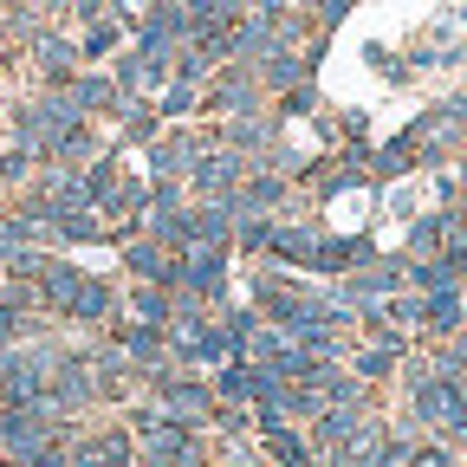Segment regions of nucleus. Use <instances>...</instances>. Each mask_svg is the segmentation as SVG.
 Masks as SVG:
<instances>
[{
    "mask_svg": "<svg viewBox=\"0 0 467 467\" xmlns=\"http://www.w3.org/2000/svg\"><path fill=\"white\" fill-rule=\"evenodd\" d=\"M241 299L273 325V331H306V318H312V299H318V279H306V273H279V266H247V292Z\"/></svg>",
    "mask_w": 467,
    "mask_h": 467,
    "instance_id": "obj_1",
    "label": "nucleus"
},
{
    "mask_svg": "<svg viewBox=\"0 0 467 467\" xmlns=\"http://www.w3.org/2000/svg\"><path fill=\"white\" fill-rule=\"evenodd\" d=\"M20 72H26V91H66V85L85 72L72 26H39V33L20 46Z\"/></svg>",
    "mask_w": 467,
    "mask_h": 467,
    "instance_id": "obj_2",
    "label": "nucleus"
},
{
    "mask_svg": "<svg viewBox=\"0 0 467 467\" xmlns=\"http://www.w3.org/2000/svg\"><path fill=\"white\" fill-rule=\"evenodd\" d=\"M214 124H162V137L143 150L150 182H189V169L202 162V150H214Z\"/></svg>",
    "mask_w": 467,
    "mask_h": 467,
    "instance_id": "obj_3",
    "label": "nucleus"
},
{
    "mask_svg": "<svg viewBox=\"0 0 467 467\" xmlns=\"http://www.w3.org/2000/svg\"><path fill=\"white\" fill-rule=\"evenodd\" d=\"M150 402L162 409L169 422L195 429V435H208V429H214V409H221V396H214V383H208L202 370H175L169 383H156V389H150Z\"/></svg>",
    "mask_w": 467,
    "mask_h": 467,
    "instance_id": "obj_4",
    "label": "nucleus"
},
{
    "mask_svg": "<svg viewBox=\"0 0 467 467\" xmlns=\"http://www.w3.org/2000/svg\"><path fill=\"white\" fill-rule=\"evenodd\" d=\"M117 318H124V279H117V266L110 273H85V285H78V299H72V312L58 318L66 331H78V337H104Z\"/></svg>",
    "mask_w": 467,
    "mask_h": 467,
    "instance_id": "obj_5",
    "label": "nucleus"
},
{
    "mask_svg": "<svg viewBox=\"0 0 467 467\" xmlns=\"http://www.w3.org/2000/svg\"><path fill=\"white\" fill-rule=\"evenodd\" d=\"M409 358H416V337H402V331H377V337H358V344H350L344 370H350V377H364L370 389H383V396H389Z\"/></svg>",
    "mask_w": 467,
    "mask_h": 467,
    "instance_id": "obj_6",
    "label": "nucleus"
},
{
    "mask_svg": "<svg viewBox=\"0 0 467 467\" xmlns=\"http://www.w3.org/2000/svg\"><path fill=\"white\" fill-rule=\"evenodd\" d=\"M66 467H137V435L117 422V416H91V422L72 435Z\"/></svg>",
    "mask_w": 467,
    "mask_h": 467,
    "instance_id": "obj_7",
    "label": "nucleus"
},
{
    "mask_svg": "<svg viewBox=\"0 0 467 467\" xmlns=\"http://www.w3.org/2000/svg\"><path fill=\"white\" fill-rule=\"evenodd\" d=\"M247 110H266V91L247 66H221L202 85V124H227V117H247Z\"/></svg>",
    "mask_w": 467,
    "mask_h": 467,
    "instance_id": "obj_8",
    "label": "nucleus"
},
{
    "mask_svg": "<svg viewBox=\"0 0 467 467\" xmlns=\"http://www.w3.org/2000/svg\"><path fill=\"white\" fill-rule=\"evenodd\" d=\"M247 169H254L247 156H234L227 143H214V150H202V162L189 169V182H182V189H189V202H227L234 189L247 182Z\"/></svg>",
    "mask_w": 467,
    "mask_h": 467,
    "instance_id": "obj_9",
    "label": "nucleus"
},
{
    "mask_svg": "<svg viewBox=\"0 0 467 467\" xmlns=\"http://www.w3.org/2000/svg\"><path fill=\"white\" fill-rule=\"evenodd\" d=\"M137 467H208V435L162 422L150 441H137Z\"/></svg>",
    "mask_w": 467,
    "mask_h": 467,
    "instance_id": "obj_10",
    "label": "nucleus"
},
{
    "mask_svg": "<svg viewBox=\"0 0 467 467\" xmlns=\"http://www.w3.org/2000/svg\"><path fill=\"white\" fill-rule=\"evenodd\" d=\"M85 273H91V266H85L78 254H46V266H39V279H33V285H39V312H46L52 325L72 312V299H78Z\"/></svg>",
    "mask_w": 467,
    "mask_h": 467,
    "instance_id": "obj_11",
    "label": "nucleus"
},
{
    "mask_svg": "<svg viewBox=\"0 0 467 467\" xmlns=\"http://www.w3.org/2000/svg\"><path fill=\"white\" fill-rule=\"evenodd\" d=\"M214 137H221L234 156L266 162V156L279 150V117H273V104H266V110H247V117H227V124H214Z\"/></svg>",
    "mask_w": 467,
    "mask_h": 467,
    "instance_id": "obj_12",
    "label": "nucleus"
},
{
    "mask_svg": "<svg viewBox=\"0 0 467 467\" xmlns=\"http://www.w3.org/2000/svg\"><path fill=\"white\" fill-rule=\"evenodd\" d=\"M117 279H137V285H169L175 292V254L162 241H150V234H137V241L117 247Z\"/></svg>",
    "mask_w": 467,
    "mask_h": 467,
    "instance_id": "obj_13",
    "label": "nucleus"
},
{
    "mask_svg": "<svg viewBox=\"0 0 467 467\" xmlns=\"http://www.w3.org/2000/svg\"><path fill=\"white\" fill-rule=\"evenodd\" d=\"M26 110H33V124H39V143L46 156L66 143L72 130H85V110L72 104V91H26Z\"/></svg>",
    "mask_w": 467,
    "mask_h": 467,
    "instance_id": "obj_14",
    "label": "nucleus"
},
{
    "mask_svg": "<svg viewBox=\"0 0 467 467\" xmlns=\"http://www.w3.org/2000/svg\"><path fill=\"white\" fill-rule=\"evenodd\" d=\"M247 72L260 78L266 104H279L285 91H299V85H312V78H318V66H312V58H299V52H279V46H266V52L254 58Z\"/></svg>",
    "mask_w": 467,
    "mask_h": 467,
    "instance_id": "obj_15",
    "label": "nucleus"
},
{
    "mask_svg": "<svg viewBox=\"0 0 467 467\" xmlns=\"http://www.w3.org/2000/svg\"><path fill=\"white\" fill-rule=\"evenodd\" d=\"M66 91H72V104L85 110V124H98V130H110L117 110H124V91H117V78H110L104 66H85Z\"/></svg>",
    "mask_w": 467,
    "mask_h": 467,
    "instance_id": "obj_16",
    "label": "nucleus"
},
{
    "mask_svg": "<svg viewBox=\"0 0 467 467\" xmlns=\"http://www.w3.org/2000/svg\"><path fill=\"white\" fill-rule=\"evenodd\" d=\"M52 247L58 254H85V247H110V227L98 208H58L52 214Z\"/></svg>",
    "mask_w": 467,
    "mask_h": 467,
    "instance_id": "obj_17",
    "label": "nucleus"
},
{
    "mask_svg": "<svg viewBox=\"0 0 467 467\" xmlns=\"http://www.w3.org/2000/svg\"><path fill=\"white\" fill-rule=\"evenodd\" d=\"M461 325H467V292H461V285L422 292V344H448Z\"/></svg>",
    "mask_w": 467,
    "mask_h": 467,
    "instance_id": "obj_18",
    "label": "nucleus"
},
{
    "mask_svg": "<svg viewBox=\"0 0 467 467\" xmlns=\"http://www.w3.org/2000/svg\"><path fill=\"white\" fill-rule=\"evenodd\" d=\"M162 137V117L150 98H124V110H117V124H110V143L117 150H150Z\"/></svg>",
    "mask_w": 467,
    "mask_h": 467,
    "instance_id": "obj_19",
    "label": "nucleus"
},
{
    "mask_svg": "<svg viewBox=\"0 0 467 467\" xmlns=\"http://www.w3.org/2000/svg\"><path fill=\"white\" fill-rule=\"evenodd\" d=\"M72 39H78V58H85V66H110V58L130 46V26L117 20V14H104V20H91V26H72Z\"/></svg>",
    "mask_w": 467,
    "mask_h": 467,
    "instance_id": "obj_20",
    "label": "nucleus"
},
{
    "mask_svg": "<svg viewBox=\"0 0 467 467\" xmlns=\"http://www.w3.org/2000/svg\"><path fill=\"white\" fill-rule=\"evenodd\" d=\"M254 441H260V461H266V467H318V454H312L306 429H292V422H279V429H260Z\"/></svg>",
    "mask_w": 467,
    "mask_h": 467,
    "instance_id": "obj_21",
    "label": "nucleus"
},
{
    "mask_svg": "<svg viewBox=\"0 0 467 467\" xmlns=\"http://www.w3.org/2000/svg\"><path fill=\"white\" fill-rule=\"evenodd\" d=\"M124 318H130V325L169 331V318H175V292H169V285H137V279H124Z\"/></svg>",
    "mask_w": 467,
    "mask_h": 467,
    "instance_id": "obj_22",
    "label": "nucleus"
},
{
    "mask_svg": "<svg viewBox=\"0 0 467 467\" xmlns=\"http://www.w3.org/2000/svg\"><path fill=\"white\" fill-rule=\"evenodd\" d=\"M189 247H234V208L227 202H189Z\"/></svg>",
    "mask_w": 467,
    "mask_h": 467,
    "instance_id": "obj_23",
    "label": "nucleus"
},
{
    "mask_svg": "<svg viewBox=\"0 0 467 467\" xmlns=\"http://www.w3.org/2000/svg\"><path fill=\"white\" fill-rule=\"evenodd\" d=\"M383 441H389V416L377 409V416H364L358 429H350V441H344L337 467H377V461H383Z\"/></svg>",
    "mask_w": 467,
    "mask_h": 467,
    "instance_id": "obj_24",
    "label": "nucleus"
},
{
    "mask_svg": "<svg viewBox=\"0 0 467 467\" xmlns=\"http://www.w3.org/2000/svg\"><path fill=\"white\" fill-rule=\"evenodd\" d=\"M156 117H162V124H202V91L169 78V85L156 91Z\"/></svg>",
    "mask_w": 467,
    "mask_h": 467,
    "instance_id": "obj_25",
    "label": "nucleus"
},
{
    "mask_svg": "<svg viewBox=\"0 0 467 467\" xmlns=\"http://www.w3.org/2000/svg\"><path fill=\"white\" fill-rule=\"evenodd\" d=\"M78 182H85V202H91V208H104V195L124 182V150H104L91 169H78Z\"/></svg>",
    "mask_w": 467,
    "mask_h": 467,
    "instance_id": "obj_26",
    "label": "nucleus"
},
{
    "mask_svg": "<svg viewBox=\"0 0 467 467\" xmlns=\"http://www.w3.org/2000/svg\"><path fill=\"white\" fill-rule=\"evenodd\" d=\"M33 175H39V156H33V150L0 143V189H7V195H26V189H33Z\"/></svg>",
    "mask_w": 467,
    "mask_h": 467,
    "instance_id": "obj_27",
    "label": "nucleus"
},
{
    "mask_svg": "<svg viewBox=\"0 0 467 467\" xmlns=\"http://www.w3.org/2000/svg\"><path fill=\"white\" fill-rule=\"evenodd\" d=\"M214 72H221V66L208 58V46H195V39H182V52H175V66H169V78H175V85H195V91H202Z\"/></svg>",
    "mask_w": 467,
    "mask_h": 467,
    "instance_id": "obj_28",
    "label": "nucleus"
},
{
    "mask_svg": "<svg viewBox=\"0 0 467 467\" xmlns=\"http://www.w3.org/2000/svg\"><path fill=\"white\" fill-rule=\"evenodd\" d=\"M325 110V98H318V78L312 85H299V91H285L279 104H273V117H279V124H285V117H318Z\"/></svg>",
    "mask_w": 467,
    "mask_h": 467,
    "instance_id": "obj_29",
    "label": "nucleus"
},
{
    "mask_svg": "<svg viewBox=\"0 0 467 467\" xmlns=\"http://www.w3.org/2000/svg\"><path fill=\"white\" fill-rule=\"evenodd\" d=\"M377 175H402V169H416V150H409V137H396V143H383L377 156H364Z\"/></svg>",
    "mask_w": 467,
    "mask_h": 467,
    "instance_id": "obj_30",
    "label": "nucleus"
},
{
    "mask_svg": "<svg viewBox=\"0 0 467 467\" xmlns=\"http://www.w3.org/2000/svg\"><path fill=\"white\" fill-rule=\"evenodd\" d=\"M208 435H254V409H247V402H221Z\"/></svg>",
    "mask_w": 467,
    "mask_h": 467,
    "instance_id": "obj_31",
    "label": "nucleus"
},
{
    "mask_svg": "<svg viewBox=\"0 0 467 467\" xmlns=\"http://www.w3.org/2000/svg\"><path fill=\"white\" fill-rule=\"evenodd\" d=\"M350 7H358V0H306V14H312V26H318V33L344 26V20H350Z\"/></svg>",
    "mask_w": 467,
    "mask_h": 467,
    "instance_id": "obj_32",
    "label": "nucleus"
},
{
    "mask_svg": "<svg viewBox=\"0 0 467 467\" xmlns=\"http://www.w3.org/2000/svg\"><path fill=\"white\" fill-rule=\"evenodd\" d=\"M150 208H156V214L189 208V189H182V182H150Z\"/></svg>",
    "mask_w": 467,
    "mask_h": 467,
    "instance_id": "obj_33",
    "label": "nucleus"
},
{
    "mask_svg": "<svg viewBox=\"0 0 467 467\" xmlns=\"http://www.w3.org/2000/svg\"><path fill=\"white\" fill-rule=\"evenodd\" d=\"M441 266L454 273V285H467V234H461V241H454V247L441 254Z\"/></svg>",
    "mask_w": 467,
    "mask_h": 467,
    "instance_id": "obj_34",
    "label": "nucleus"
},
{
    "mask_svg": "<svg viewBox=\"0 0 467 467\" xmlns=\"http://www.w3.org/2000/svg\"><path fill=\"white\" fill-rule=\"evenodd\" d=\"M7 214H14V195H7V189H0V221H7Z\"/></svg>",
    "mask_w": 467,
    "mask_h": 467,
    "instance_id": "obj_35",
    "label": "nucleus"
},
{
    "mask_svg": "<svg viewBox=\"0 0 467 467\" xmlns=\"http://www.w3.org/2000/svg\"><path fill=\"white\" fill-rule=\"evenodd\" d=\"M454 182H461V202H467V156H461V175H454Z\"/></svg>",
    "mask_w": 467,
    "mask_h": 467,
    "instance_id": "obj_36",
    "label": "nucleus"
},
{
    "mask_svg": "<svg viewBox=\"0 0 467 467\" xmlns=\"http://www.w3.org/2000/svg\"><path fill=\"white\" fill-rule=\"evenodd\" d=\"M461 467H467V454H461Z\"/></svg>",
    "mask_w": 467,
    "mask_h": 467,
    "instance_id": "obj_37",
    "label": "nucleus"
}]
</instances>
